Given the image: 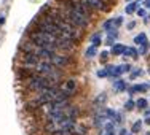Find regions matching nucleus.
Masks as SVG:
<instances>
[{
    "label": "nucleus",
    "mask_w": 150,
    "mask_h": 135,
    "mask_svg": "<svg viewBox=\"0 0 150 135\" xmlns=\"http://www.w3.org/2000/svg\"><path fill=\"white\" fill-rule=\"evenodd\" d=\"M59 15L66 21H69L72 26H75L77 29H85L88 26V21H90V17L83 16L81 13L75 11V10H69V8H66V11H59Z\"/></svg>",
    "instance_id": "f257e3e1"
},
{
    "label": "nucleus",
    "mask_w": 150,
    "mask_h": 135,
    "mask_svg": "<svg viewBox=\"0 0 150 135\" xmlns=\"http://www.w3.org/2000/svg\"><path fill=\"white\" fill-rule=\"evenodd\" d=\"M56 48L62 49V51L69 52L75 48V40H70V38H64V37H58L56 40Z\"/></svg>",
    "instance_id": "f03ea898"
},
{
    "label": "nucleus",
    "mask_w": 150,
    "mask_h": 135,
    "mask_svg": "<svg viewBox=\"0 0 150 135\" xmlns=\"http://www.w3.org/2000/svg\"><path fill=\"white\" fill-rule=\"evenodd\" d=\"M50 62L54 67H66L70 64V57L66 54H53L51 59H50Z\"/></svg>",
    "instance_id": "7ed1b4c3"
},
{
    "label": "nucleus",
    "mask_w": 150,
    "mask_h": 135,
    "mask_svg": "<svg viewBox=\"0 0 150 135\" xmlns=\"http://www.w3.org/2000/svg\"><path fill=\"white\" fill-rule=\"evenodd\" d=\"M81 2L85 3L86 6H90L91 10H104V3H102V0H81Z\"/></svg>",
    "instance_id": "20e7f679"
},
{
    "label": "nucleus",
    "mask_w": 150,
    "mask_h": 135,
    "mask_svg": "<svg viewBox=\"0 0 150 135\" xmlns=\"http://www.w3.org/2000/svg\"><path fill=\"white\" fill-rule=\"evenodd\" d=\"M104 30L107 32H112V30H115L117 27H118V24H117V19H109V21H105L104 22Z\"/></svg>",
    "instance_id": "39448f33"
},
{
    "label": "nucleus",
    "mask_w": 150,
    "mask_h": 135,
    "mask_svg": "<svg viewBox=\"0 0 150 135\" xmlns=\"http://www.w3.org/2000/svg\"><path fill=\"white\" fill-rule=\"evenodd\" d=\"M125 51H126V46H123V45H113L112 46V54H115V56L125 54Z\"/></svg>",
    "instance_id": "423d86ee"
},
{
    "label": "nucleus",
    "mask_w": 150,
    "mask_h": 135,
    "mask_svg": "<svg viewBox=\"0 0 150 135\" xmlns=\"http://www.w3.org/2000/svg\"><path fill=\"white\" fill-rule=\"evenodd\" d=\"M134 43H137V45H147V37H145V34H139L137 37L134 38Z\"/></svg>",
    "instance_id": "0eeeda50"
},
{
    "label": "nucleus",
    "mask_w": 150,
    "mask_h": 135,
    "mask_svg": "<svg viewBox=\"0 0 150 135\" xmlns=\"http://www.w3.org/2000/svg\"><path fill=\"white\" fill-rule=\"evenodd\" d=\"M125 87H126V84H125V81H123V80H117L115 83H113V89L118 91V92H121V91L125 89Z\"/></svg>",
    "instance_id": "6e6552de"
},
{
    "label": "nucleus",
    "mask_w": 150,
    "mask_h": 135,
    "mask_svg": "<svg viewBox=\"0 0 150 135\" xmlns=\"http://www.w3.org/2000/svg\"><path fill=\"white\" fill-rule=\"evenodd\" d=\"M149 89V86H147V84H136V86H133V87H131V89H129V92H144V91H147Z\"/></svg>",
    "instance_id": "1a4fd4ad"
},
{
    "label": "nucleus",
    "mask_w": 150,
    "mask_h": 135,
    "mask_svg": "<svg viewBox=\"0 0 150 135\" xmlns=\"http://www.w3.org/2000/svg\"><path fill=\"white\" fill-rule=\"evenodd\" d=\"M137 6H139V2H131L129 5L126 6V10H125V11H126L128 15H131V13H134L136 10H137Z\"/></svg>",
    "instance_id": "9d476101"
},
{
    "label": "nucleus",
    "mask_w": 150,
    "mask_h": 135,
    "mask_svg": "<svg viewBox=\"0 0 150 135\" xmlns=\"http://www.w3.org/2000/svg\"><path fill=\"white\" fill-rule=\"evenodd\" d=\"M147 105H149V102L145 100V99H139V100L136 102V106H137L139 110H145V108H147Z\"/></svg>",
    "instance_id": "9b49d317"
},
{
    "label": "nucleus",
    "mask_w": 150,
    "mask_h": 135,
    "mask_svg": "<svg viewBox=\"0 0 150 135\" xmlns=\"http://www.w3.org/2000/svg\"><path fill=\"white\" fill-rule=\"evenodd\" d=\"M125 54H126V56H131L133 59H136V57L139 56V52L136 51L134 48H126V51H125Z\"/></svg>",
    "instance_id": "f8f14e48"
},
{
    "label": "nucleus",
    "mask_w": 150,
    "mask_h": 135,
    "mask_svg": "<svg viewBox=\"0 0 150 135\" xmlns=\"http://www.w3.org/2000/svg\"><path fill=\"white\" fill-rule=\"evenodd\" d=\"M96 52H98V51H96V46H90V48L86 49V57H90V59L94 57Z\"/></svg>",
    "instance_id": "ddd939ff"
},
{
    "label": "nucleus",
    "mask_w": 150,
    "mask_h": 135,
    "mask_svg": "<svg viewBox=\"0 0 150 135\" xmlns=\"http://www.w3.org/2000/svg\"><path fill=\"white\" fill-rule=\"evenodd\" d=\"M141 127H142V121H136V122L133 124V127H131V132H139L141 130Z\"/></svg>",
    "instance_id": "4468645a"
},
{
    "label": "nucleus",
    "mask_w": 150,
    "mask_h": 135,
    "mask_svg": "<svg viewBox=\"0 0 150 135\" xmlns=\"http://www.w3.org/2000/svg\"><path fill=\"white\" fill-rule=\"evenodd\" d=\"M64 87H66L67 91H72V92H74V89H75V81H74V80H69V81L66 83V86H64Z\"/></svg>",
    "instance_id": "2eb2a0df"
},
{
    "label": "nucleus",
    "mask_w": 150,
    "mask_h": 135,
    "mask_svg": "<svg viewBox=\"0 0 150 135\" xmlns=\"http://www.w3.org/2000/svg\"><path fill=\"white\" fill-rule=\"evenodd\" d=\"M134 105H136V104H134L133 100H128L126 104H125V110H128V111H131V110L134 108Z\"/></svg>",
    "instance_id": "dca6fc26"
},
{
    "label": "nucleus",
    "mask_w": 150,
    "mask_h": 135,
    "mask_svg": "<svg viewBox=\"0 0 150 135\" xmlns=\"http://www.w3.org/2000/svg\"><path fill=\"white\" fill-rule=\"evenodd\" d=\"M91 41H93V46H98L99 43H101V37H99V35H93Z\"/></svg>",
    "instance_id": "f3484780"
},
{
    "label": "nucleus",
    "mask_w": 150,
    "mask_h": 135,
    "mask_svg": "<svg viewBox=\"0 0 150 135\" xmlns=\"http://www.w3.org/2000/svg\"><path fill=\"white\" fill-rule=\"evenodd\" d=\"M105 100H107V95L105 94H101L98 99H96V104H104Z\"/></svg>",
    "instance_id": "a211bd4d"
},
{
    "label": "nucleus",
    "mask_w": 150,
    "mask_h": 135,
    "mask_svg": "<svg viewBox=\"0 0 150 135\" xmlns=\"http://www.w3.org/2000/svg\"><path fill=\"white\" fill-rule=\"evenodd\" d=\"M98 76H99V78H102V76H109V72H107V69L99 70V72H98Z\"/></svg>",
    "instance_id": "6ab92c4d"
},
{
    "label": "nucleus",
    "mask_w": 150,
    "mask_h": 135,
    "mask_svg": "<svg viewBox=\"0 0 150 135\" xmlns=\"http://www.w3.org/2000/svg\"><path fill=\"white\" fill-rule=\"evenodd\" d=\"M139 75H142V70L139 69V70H136V72L131 73V78H136V76H139Z\"/></svg>",
    "instance_id": "aec40b11"
},
{
    "label": "nucleus",
    "mask_w": 150,
    "mask_h": 135,
    "mask_svg": "<svg viewBox=\"0 0 150 135\" xmlns=\"http://www.w3.org/2000/svg\"><path fill=\"white\" fill-rule=\"evenodd\" d=\"M105 130H107V132H112V130H113V124L112 122L105 124Z\"/></svg>",
    "instance_id": "412c9836"
},
{
    "label": "nucleus",
    "mask_w": 150,
    "mask_h": 135,
    "mask_svg": "<svg viewBox=\"0 0 150 135\" xmlns=\"http://www.w3.org/2000/svg\"><path fill=\"white\" fill-rule=\"evenodd\" d=\"M107 56H109L107 52H102V54H101V60H102V62H105V60H107Z\"/></svg>",
    "instance_id": "4be33fe9"
},
{
    "label": "nucleus",
    "mask_w": 150,
    "mask_h": 135,
    "mask_svg": "<svg viewBox=\"0 0 150 135\" xmlns=\"http://www.w3.org/2000/svg\"><path fill=\"white\" fill-rule=\"evenodd\" d=\"M120 135H129V132H128L126 129H121V130H120Z\"/></svg>",
    "instance_id": "5701e85b"
},
{
    "label": "nucleus",
    "mask_w": 150,
    "mask_h": 135,
    "mask_svg": "<svg viewBox=\"0 0 150 135\" xmlns=\"http://www.w3.org/2000/svg\"><path fill=\"white\" fill-rule=\"evenodd\" d=\"M137 15L139 16H145V10H137Z\"/></svg>",
    "instance_id": "b1692460"
},
{
    "label": "nucleus",
    "mask_w": 150,
    "mask_h": 135,
    "mask_svg": "<svg viewBox=\"0 0 150 135\" xmlns=\"http://www.w3.org/2000/svg\"><path fill=\"white\" fill-rule=\"evenodd\" d=\"M150 118V110H147V111H145V119H149Z\"/></svg>",
    "instance_id": "393cba45"
},
{
    "label": "nucleus",
    "mask_w": 150,
    "mask_h": 135,
    "mask_svg": "<svg viewBox=\"0 0 150 135\" xmlns=\"http://www.w3.org/2000/svg\"><path fill=\"white\" fill-rule=\"evenodd\" d=\"M145 6H147V8H150V0H145Z\"/></svg>",
    "instance_id": "a878e982"
},
{
    "label": "nucleus",
    "mask_w": 150,
    "mask_h": 135,
    "mask_svg": "<svg viewBox=\"0 0 150 135\" xmlns=\"http://www.w3.org/2000/svg\"><path fill=\"white\" fill-rule=\"evenodd\" d=\"M105 135H115V132H107Z\"/></svg>",
    "instance_id": "bb28decb"
},
{
    "label": "nucleus",
    "mask_w": 150,
    "mask_h": 135,
    "mask_svg": "<svg viewBox=\"0 0 150 135\" xmlns=\"http://www.w3.org/2000/svg\"><path fill=\"white\" fill-rule=\"evenodd\" d=\"M126 2H133V0H126Z\"/></svg>",
    "instance_id": "cd10ccee"
},
{
    "label": "nucleus",
    "mask_w": 150,
    "mask_h": 135,
    "mask_svg": "<svg viewBox=\"0 0 150 135\" xmlns=\"http://www.w3.org/2000/svg\"><path fill=\"white\" fill-rule=\"evenodd\" d=\"M149 73H150V70H149Z\"/></svg>",
    "instance_id": "c85d7f7f"
}]
</instances>
